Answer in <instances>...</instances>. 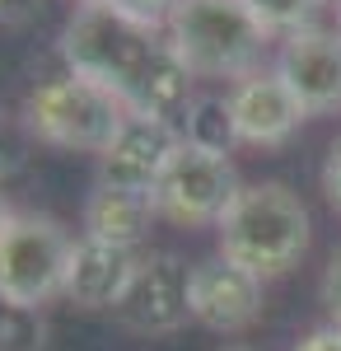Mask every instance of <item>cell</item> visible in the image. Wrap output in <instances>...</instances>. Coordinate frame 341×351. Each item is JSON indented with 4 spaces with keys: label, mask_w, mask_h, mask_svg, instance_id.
<instances>
[{
    "label": "cell",
    "mask_w": 341,
    "mask_h": 351,
    "mask_svg": "<svg viewBox=\"0 0 341 351\" xmlns=\"http://www.w3.org/2000/svg\"><path fill=\"white\" fill-rule=\"evenodd\" d=\"M178 132H183L187 145L197 150H210V155H229L238 145L234 132V112H229V94H197L187 112L178 117Z\"/></svg>",
    "instance_id": "cell-14"
},
{
    "label": "cell",
    "mask_w": 341,
    "mask_h": 351,
    "mask_svg": "<svg viewBox=\"0 0 341 351\" xmlns=\"http://www.w3.org/2000/svg\"><path fill=\"white\" fill-rule=\"evenodd\" d=\"M10 216H14V211H10V202H5V192H0V225H5Z\"/></svg>",
    "instance_id": "cell-23"
},
{
    "label": "cell",
    "mask_w": 341,
    "mask_h": 351,
    "mask_svg": "<svg viewBox=\"0 0 341 351\" xmlns=\"http://www.w3.org/2000/svg\"><path fill=\"white\" fill-rule=\"evenodd\" d=\"M220 351H253V347H220Z\"/></svg>",
    "instance_id": "cell-25"
},
{
    "label": "cell",
    "mask_w": 341,
    "mask_h": 351,
    "mask_svg": "<svg viewBox=\"0 0 341 351\" xmlns=\"http://www.w3.org/2000/svg\"><path fill=\"white\" fill-rule=\"evenodd\" d=\"M71 5H75V10H84V5H103V0H71Z\"/></svg>",
    "instance_id": "cell-24"
},
{
    "label": "cell",
    "mask_w": 341,
    "mask_h": 351,
    "mask_svg": "<svg viewBox=\"0 0 341 351\" xmlns=\"http://www.w3.org/2000/svg\"><path fill=\"white\" fill-rule=\"evenodd\" d=\"M294 351H341V324H323L314 332H304Z\"/></svg>",
    "instance_id": "cell-21"
},
{
    "label": "cell",
    "mask_w": 341,
    "mask_h": 351,
    "mask_svg": "<svg viewBox=\"0 0 341 351\" xmlns=\"http://www.w3.org/2000/svg\"><path fill=\"white\" fill-rule=\"evenodd\" d=\"M103 5L117 10V14H127V19H136V24H145V28H164L178 0H103Z\"/></svg>",
    "instance_id": "cell-18"
},
{
    "label": "cell",
    "mask_w": 341,
    "mask_h": 351,
    "mask_svg": "<svg viewBox=\"0 0 341 351\" xmlns=\"http://www.w3.org/2000/svg\"><path fill=\"white\" fill-rule=\"evenodd\" d=\"M286 89L309 112H337L341 108V28H304L281 38V52L271 66Z\"/></svg>",
    "instance_id": "cell-9"
},
{
    "label": "cell",
    "mask_w": 341,
    "mask_h": 351,
    "mask_svg": "<svg viewBox=\"0 0 341 351\" xmlns=\"http://www.w3.org/2000/svg\"><path fill=\"white\" fill-rule=\"evenodd\" d=\"M164 33L197 80L234 84L262 71L266 43H271V33L253 19L243 0H178Z\"/></svg>",
    "instance_id": "cell-3"
},
{
    "label": "cell",
    "mask_w": 341,
    "mask_h": 351,
    "mask_svg": "<svg viewBox=\"0 0 341 351\" xmlns=\"http://www.w3.org/2000/svg\"><path fill=\"white\" fill-rule=\"evenodd\" d=\"M229 112H234L238 145H257V150H276L304 127L309 112L299 108V99L286 89L276 71H253L248 80L229 84Z\"/></svg>",
    "instance_id": "cell-11"
},
{
    "label": "cell",
    "mask_w": 341,
    "mask_h": 351,
    "mask_svg": "<svg viewBox=\"0 0 341 351\" xmlns=\"http://www.w3.org/2000/svg\"><path fill=\"white\" fill-rule=\"evenodd\" d=\"M42 0H0V24H28Z\"/></svg>",
    "instance_id": "cell-22"
},
{
    "label": "cell",
    "mask_w": 341,
    "mask_h": 351,
    "mask_svg": "<svg viewBox=\"0 0 341 351\" xmlns=\"http://www.w3.org/2000/svg\"><path fill=\"white\" fill-rule=\"evenodd\" d=\"M215 234H220L225 263L266 281L304 263L314 220H309V206L299 202V192H290L286 183H243L229 211L220 216Z\"/></svg>",
    "instance_id": "cell-2"
},
{
    "label": "cell",
    "mask_w": 341,
    "mask_h": 351,
    "mask_svg": "<svg viewBox=\"0 0 341 351\" xmlns=\"http://www.w3.org/2000/svg\"><path fill=\"white\" fill-rule=\"evenodd\" d=\"M323 192H327L332 211H341V136L332 141V150H327V160H323Z\"/></svg>",
    "instance_id": "cell-20"
},
{
    "label": "cell",
    "mask_w": 341,
    "mask_h": 351,
    "mask_svg": "<svg viewBox=\"0 0 341 351\" xmlns=\"http://www.w3.org/2000/svg\"><path fill=\"white\" fill-rule=\"evenodd\" d=\"M75 239L66 225L38 211H14L0 225V295L24 300L42 309L47 300L66 291V267H71Z\"/></svg>",
    "instance_id": "cell-5"
},
{
    "label": "cell",
    "mask_w": 341,
    "mask_h": 351,
    "mask_svg": "<svg viewBox=\"0 0 341 351\" xmlns=\"http://www.w3.org/2000/svg\"><path fill=\"white\" fill-rule=\"evenodd\" d=\"M192 324L210 328V332H243L257 324L262 314V276L225 263L220 253L192 263Z\"/></svg>",
    "instance_id": "cell-10"
},
{
    "label": "cell",
    "mask_w": 341,
    "mask_h": 351,
    "mask_svg": "<svg viewBox=\"0 0 341 351\" xmlns=\"http://www.w3.org/2000/svg\"><path fill=\"white\" fill-rule=\"evenodd\" d=\"M19 117H24L28 136L42 141V145L103 155L131 112L122 108L108 89H99V84H89L66 71V75H52V80L38 84L24 99Z\"/></svg>",
    "instance_id": "cell-4"
},
{
    "label": "cell",
    "mask_w": 341,
    "mask_h": 351,
    "mask_svg": "<svg viewBox=\"0 0 341 351\" xmlns=\"http://www.w3.org/2000/svg\"><path fill=\"white\" fill-rule=\"evenodd\" d=\"M318 300H323V309L332 314V324H341V243L332 248V258H327V267H323Z\"/></svg>",
    "instance_id": "cell-19"
},
{
    "label": "cell",
    "mask_w": 341,
    "mask_h": 351,
    "mask_svg": "<svg viewBox=\"0 0 341 351\" xmlns=\"http://www.w3.org/2000/svg\"><path fill=\"white\" fill-rule=\"evenodd\" d=\"M183 132L178 122H155V117H127L122 132L112 136L103 155H99V173H94V188H112V192H136V197H150L164 178L168 160L178 155Z\"/></svg>",
    "instance_id": "cell-7"
},
{
    "label": "cell",
    "mask_w": 341,
    "mask_h": 351,
    "mask_svg": "<svg viewBox=\"0 0 341 351\" xmlns=\"http://www.w3.org/2000/svg\"><path fill=\"white\" fill-rule=\"evenodd\" d=\"M155 216V202L150 197H136V192H112V188H94L84 197V234L103 243H122V248H140L145 230Z\"/></svg>",
    "instance_id": "cell-13"
},
{
    "label": "cell",
    "mask_w": 341,
    "mask_h": 351,
    "mask_svg": "<svg viewBox=\"0 0 341 351\" xmlns=\"http://www.w3.org/2000/svg\"><path fill=\"white\" fill-rule=\"evenodd\" d=\"M337 28H341V0H337Z\"/></svg>",
    "instance_id": "cell-26"
},
{
    "label": "cell",
    "mask_w": 341,
    "mask_h": 351,
    "mask_svg": "<svg viewBox=\"0 0 341 351\" xmlns=\"http://www.w3.org/2000/svg\"><path fill=\"white\" fill-rule=\"evenodd\" d=\"M0 351H47V319H42V309L0 295Z\"/></svg>",
    "instance_id": "cell-15"
},
{
    "label": "cell",
    "mask_w": 341,
    "mask_h": 351,
    "mask_svg": "<svg viewBox=\"0 0 341 351\" xmlns=\"http://www.w3.org/2000/svg\"><path fill=\"white\" fill-rule=\"evenodd\" d=\"M253 10V19L271 33V38H290V33H304L318 24V10L327 0H243Z\"/></svg>",
    "instance_id": "cell-16"
},
{
    "label": "cell",
    "mask_w": 341,
    "mask_h": 351,
    "mask_svg": "<svg viewBox=\"0 0 341 351\" xmlns=\"http://www.w3.org/2000/svg\"><path fill=\"white\" fill-rule=\"evenodd\" d=\"M28 127L24 117H14V112H0V183H10L19 169L28 164Z\"/></svg>",
    "instance_id": "cell-17"
},
{
    "label": "cell",
    "mask_w": 341,
    "mask_h": 351,
    "mask_svg": "<svg viewBox=\"0 0 341 351\" xmlns=\"http://www.w3.org/2000/svg\"><path fill=\"white\" fill-rule=\"evenodd\" d=\"M56 52L71 75L108 89L136 117L178 122L187 104L197 99V75L173 52L168 33L136 24L108 5L71 10V19L56 38Z\"/></svg>",
    "instance_id": "cell-1"
},
{
    "label": "cell",
    "mask_w": 341,
    "mask_h": 351,
    "mask_svg": "<svg viewBox=\"0 0 341 351\" xmlns=\"http://www.w3.org/2000/svg\"><path fill=\"white\" fill-rule=\"evenodd\" d=\"M187 291H192V263H183V258L168 253V248H150V253L140 258V271H136L127 300H122L112 314L122 319V328L145 332V337L178 332V328L192 319Z\"/></svg>",
    "instance_id": "cell-8"
},
{
    "label": "cell",
    "mask_w": 341,
    "mask_h": 351,
    "mask_svg": "<svg viewBox=\"0 0 341 351\" xmlns=\"http://www.w3.org/2000/svg\"><path fill=\"white\" fill-rule=\"evenodd\" d=\"M145 248H122L79 234L71 248V267H66V291L61 295L79 309H117L131 291L136 271H140Z\"/></svg>",
    "instance_id": "cell-12"
},
{
    "label": "cell",
    "mask_w": 341,
    "mask_h": 351,
    "mask_svg": "<svg viewBox=\"0 0 341 351\" xmlns=\"http://www.w3.org/2000/svg\"><path fill=\"white\" fill-rule=\"evenodd\" d=\"M238 169L229 155H210L197 145H178V155L168 160L159 188L150 192L155 202V216L168 225H220V216L229 211V202L238 197Z\"/></svg>",
    "instance_id": "cell-6"
}]
</instances>
